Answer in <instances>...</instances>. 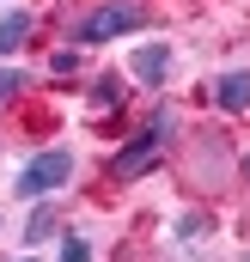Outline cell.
Here are the masks:
<instances>
[{
  "mask_svg": "<svg viewBox=\"0 0 250 262\" xmlns=\"http://www.w3.org/2000/svg\"><path fill=\"white\" fill-rule=\"evenodd\" d=\"M79 61H86L79 49H55V55H49V73H55V79H73V73H79Z\"/></svg>",
  "mask_w": 250,
  "mask_h": 262,
  "instance_id": "cell-9",
  "label": "cell"
},
{
  "mask_svg": "<svg viewBox=\"0 0 250 262\" xmlns=\"http://www.w3.org/2000/svg\"><path fill=\"white\" fill-rule=\"evenodd\" d=\"M18 262H37V256H18Z\"/></svg>",
  "mask_w": 250,
  "mask_h": 262,
  "instance_id": "cell-14",
  "label": "cell"
},
{
  "mask_svg": "<svg viewBox=\"0 0 250 262\" xmlns=\"http://www.w3.org/2000/svg\"><path fill=\"white\" fill-rule=\"evenodd\" d=\"M165 140H171V122H165V116H153V122L134 134V140H128L116 159H110V177H116V183H134V177H147V171L165 159Z\"/></svg>",
  "mask_w": 250,
  "mask_h": 262,
  "instance_id": "cell-3",
  "label": "cell"
},
{
  "mask_svg": "<svg viewBox=\"0 0 250 262\" xmlns=\"http://www.w3.org/2000/svg\"><path fill=\"white\" fill-rule=\"evenodd\" d=\"M128 98H122V79L116 73H98L92 79V110H122Z\"/></svg>",
  "mask_w": 250,
  "mask_h": 262,
  "instance_id": "cell-8",
  "label": "cell"
},
{
  "mask_svg": "<svg viewBox=\"0 0 250 262\" xmlns=\"http://www.w3.org/2000/svg\"><path fill=\"white\" fill-rule=\"evenodd\" d=\"M201 232H207V220H201V213H183V220H177V238H201Z\"/></svg>",
  "mask_w": 250,
  "mask_h": 262,
  "instance_id": "cell-12",
  "label": "cell"
},
{
  "mask_svg": "<svg viewBox=\"0 0 250 262\" xmlns=\"http://www.w3.org/2000/svg\"><path fill=\"white\" fill-rule=\"evenodd\" d=\"M49 232H55V201L43 195L31 207V220H25V244H49Z\"/></svg>",
  "mask_w": 250,
  "mask_h": 262,
  "instance_id": "cell-7",
  "label": "cell"
},
{
  "mask_svg": "<svg viewBox=\"0 0 250 262\" xmlns=\"http://www.w3.org/2000/svg\"><path fill=\"white\" fill-rule=\"evenodd\" d=\"M67 177H73V152H67V146H43V152L12 177V195L18 201H43V195H55Z\"/></svg>",
  "mask_w": 250,
  "mask_h": 262,
  "instance_id": "cell-2",
  "label": "cell"
},
{
  "mask_svg": "<svg viewBox=\"0 0 250 262\" xmlns=\"http://www.w3.org/2000/svg\"><path fill=\"white\" fill-rule=\"evenodd\" d=\"M55 262H92V244L86 238H61V256Z\"/></svg>",
  "mask_w": 250,
  "mask_h": 262,
  "instance_id": "cell-11",
  "label": "cell"
},
{
  "mask_svg": "<svg viewBox=\"0 0 250 262\" xmlns=\"http://www.w3.org/2000/svg\"><path fill=\"white\" fill-rule=\"evenodd\" d=\"M25 85H31V79H25L18 67H0V104H12V98H18Z\"/></svg>",
  "mask_w": 250,
  "mask_h": 262,
  "instance_id": "cell-10",
  "label": "cell"
},
{
  "mask_svg": "<svg viewBox=\"0 0 250 262\" xmlns=\"http://www.w3.org/2000/svg\"><path fill=\"white\" fill-rule=\"evenodd\" d=\"M25 37H31V12L18 6V12H6V18H0V61H6V55H18V49H25Z\"/></svg>",
  "mask_w": 250,
  "mask_h": 262,
  "instance_id": "cell-6",
  "label": "cell"
},
{
  "mask_svg": "<svg viewBox=\"0 0 250 262\" xmlns=\"http://www.w3.org/2000/svg\"><path fill=\"white\" fill-rule=\"evenodd\" d=\"M244 177H250V159H244Z\"/></svg>",
  "mask_w": 250,
  "mask_h": 262,
  "instance_id": "cell-13",
  "label": "cell"
},
{
  "mask_svg": "<svg viewBox=\"0 0 250 262\" xmlns=\"http://www.w3.org/2000/svg\"><path fill=\"white\" fill-rule=\"evenodd\" d=\"M134 79H140V85H165V73H171V49H165V43H147V49H134Z\"/></svg>",
  "mask_w": 250,
  "mask_h": 262,
  "instance_id": "cell-5",
  "label": "cell"
},
{
  "mask_svg": "<svg viewBox=\"0 0 250 262\" xmlns=\"http://www.w3.org/2000/svg\"><path fill=\"white\" fill-rule=\"evenodd\" d=\"M214 104H220L226 116H250V73L244 67H232V73L214 79Z\"/></svg>",
  "mask_w": 250,
  "mask_h": 262,
  "instance_id": "cell-4",
  "label": "cell"
},
{
  "mask_svg": "<svg viewBox=\"0 0 250 262\" xmlns=\"http://www.w3.org/2000/svg\"><path fill=\"white\" fill-rule=\"evenodd\" d=\"M140 25H147V6H134V0H104V6H92V12L73 25V43L92 49V43H110V37L140 31Z\"/></svg>",
  "mask_w": 250,
  "mask_h": 262,
  "instance_id": "cell-1",
  "label": "cell"
}]
</instances>
